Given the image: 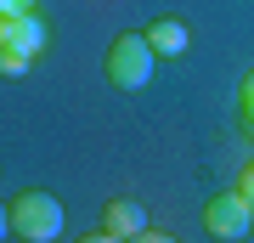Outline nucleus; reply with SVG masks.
Returning a JSON list of instances; mask_svg holds the SVG:
<instances>
[{
  "label": "nucleus",
  "instance_id": "ddd939ff",
  "mask_svg": "<svg viewBox=\"0 0 254 243\" xmlns=\"http://www.w3.org/2000/svg\"><path fill=\"white\" fill-rule=\"evenodd\" d=\"M11 238V204H0V243Z\"/></svg>",
  "mask_w": 254,
  "mask_h": 243
},
{
  "label": "nucleus",
  "instance_id": "39448f33",
  "mask_svg": "<svg viewBox=\"0 0 254 243\" xmlns=\"http://www.w3.org/2000/svg\"><path fill=\"white\" fill-rule=\"evenodd\" d=\"M102 232H113V238H136V232H147V209L136 204V198H108L102 204Z\"/></svg>",
  "mask_w": 254,
  "mask_h": 243
},
{
  "label": "nucleus",
  "instance_id": "9d476101",
  "mask_svg": "<svg viewBox=\"0 0 254 243\" xmlns=\"http://www.w3.org/2000/svg\"><path fill=\"white\" fill-rule=\"evenodd\" d=\"M237 192H243V198L254 204V164H249V170H243V175H237Z\"/></svg>",
  "mask_w": 254,
  "mask_h": 243
},
{
  "label": "nucleus",
  "instance_id": "2eb2a0df",
  "mask_svg": "<svg viewBox=\"0 0 254 243\" xmlns=\"http://www.w3.org/2000/svg\"><path fill=\"white\" fill-rule=\"evenodd\" d=\"M243 85H254V74H249V80H243Z\"/></svg>",
  "mask_w": 254,
  "mask_h": 243
},
{
  "label": "nucleus",
  "instance_id": "1a4fd4ad",
  "mask_svg": "<svg viewBox=\"0 0 254 243\" xmlns=\"http://www.w3.org/2000/svg\"><path fill=\"white\" fill-rule=\"evenodd\" d=\"M23 11H34V0H0V17H23Z\"/></svg>",
  "mask_w": 254,
  "mask_h": 243
},
{
  "label": "nucleus",
  "instance_id": "f8f14e48",
  "mask_svg": "<svg viewBox=\"0 0 254 243\" xmlns=\"http://www.w3.org/2000/svg\"><path fill=\"white\" fill-rule=\"evenodd\" d=\"M130 243H175V238H170V232H136Z\"/></svg>",
  "mask_w": 254,
  "mask_h": 243
},
{
  "label": "nucleus",
  "instance_id": "7ed1b4c3",
  "mask_svg": "<svg viewBox=\"0 0 254 243\" xmlns=\"http://www.w3.org/2000/svg\"><path fill=\"white\" fill-rule=\"evenodd\" d=\"M203 232H215V238H249L254 232V204L243 198V192H215V198L203 204Z\"/></svg>",
  "mask_w": 254,
  "mask_h": 243
},
{
  "label": "nucleus",
  "instance_id": "4468645a",
  "mask_svg": "<svg viewBox=\"0 0 254 243\" xmlns=\"http://www.w3.org/2000/svg\"><path fill=\"white\" fill-rule=\"evenodd\" d=\"M0 45H6V17H0Z\"/></svg>",
  "mask_w": 254,
  "mask_h": 243
},
{
  "label": "nucleus",
  "instance_id": "423d86ee",
  "mask_svg": "<svg viewBox=\"0 0 254 243\" xmlns=\"http://www.w3.org/2000/svg\"><path fill=\"white\" fill-rule=\"evenodd\" d=\"M147 45H153L158 57H187L192 34H187V23H181V17H158L153 28H147Z\"/></svg>",
  "mask_w": 254,
  "mask_h": 243
},
{
  "label": "nucleus",
  "instance_id": "f257e3e1",
  "mask_svg": "<svg viewBox=\"0 0 254 243\" xmlns=\"http://www.w3.org/2000/svg\"><path fill=\"white\" fill-rule=\"evenodd\" d=\"M153 63H158V51L147 45V34H119L108 45V57H102V74H108L113 90H147Z\"/></svg>",
  "mask_w": 254,
  "mask_h": 243
},
{
  "label": "nucleus",
  "instance_id": "f03ea898",
  "mask_svg": "<svg viewBox=\"0 0 254 243\" xmlns=\"http://www.w3.org/2000/svg\"><path fill=\"white\" fill-rule=\"evenodd\" d=\"M57 232H63V204H57L51 192H23V198L11 204V238L51 243Z\"/></svg>",
  "mask_w": 254,
  "mask_h": 243
},
{
  "label": "nucleus",
  "instance_id": "6e6552de",
  "mask_svg": "<svg viewBox=\"0 0 254 243\" xmlns=\"http://www.w3.org/2000/svg\"><path fill=\"white\" fill-rule=\"evenodd\" d=\"M237 113H243V125L254 130V85H243V102H237Z\"/></svg>",
  "mask_w": 254,
  "mask_h": 243
},
{
  "label": "nucleus",
  "instance_id": "9b49d317",
  "mask_svg": "<svg viewBox=\"0 0 254 243\" xmlns=\"http://www.w3.org/2000/svg\"><path fill=\"white\" fill-rule=\"evenodd\" d=\"M73 243H125V238H113V232H102V226H96V232H85V238H73Z\"/></svg>",
  "mask_w": 254,
  "mask_h": 243
},
{
  "label": "nucleus",
  "instance_id": "20e7f679",
  "mask_svg": "<svg viewBox=\"0 0 254 243\" xmlns=\"http://www.w3.org/2000/svg\"><path fill=\"white\" fill-rule=\"evenodd\" d=\"M46 40H51V28H46V17H40V11H23V17H6V45H11V51H23L28 63H34V57L46 51Z\"/></svg>",
  "mask_w": 254,
  "mask_h": 243
},
{
  "label": "nucleus",
  "instance_id": "0eeeda50",
  "mask_svg": "<svg viewBox=\"0 0 254 243\" xmlns=\"http://www.w3.org/2000/svg\"><path fill=\"white\" fill-rule=\"evenodd\" d=\"M23 68H28V57L11 51V45H0V74H23Z\"/></svg>",
  "mask_w": 254,
  "mask_h": 243
}]
</instances>
